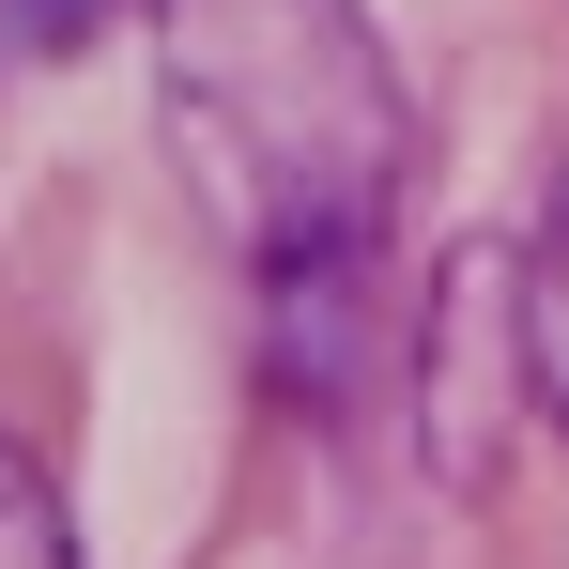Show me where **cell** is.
I'll return each mask as SVG.
<instances>
[{"instance_id": "obj_1", "label": "cell", "mask_w": 569, "mask_h": 569, "mask_svg": "<svg viewBox=\"0 0 569 569\" xmlns=\"http://www.w3.org/2000/svg\"><path fill=\"white\" fill-rule=\"evenodd\" d=\"M154 108H170L200 216L262 278L385 247L416 108H400L370 0H154Z\"/></svg>"}, {"instance_id": "obj_2", "label": "cell", "mask_w": 569, "mask_h": 569, "mask_svg": "<svg viewBox=\"0 0 569 569\" xmlns=\"http://www.w3.org/2000/svg\"><path fill=\"white\" fill-rule=\"evenodd\" d=\"M523 385H539L523 370V247H447V278H431V308H416V447H431L447 492L492 477Z\"/></svg>"}, {"instance_id": "obj_3", "label": "cell", "mask_w": 569, "mask_h": 569, "mask_svg": "<svg viewBox=\"0 0 569 569\" xmlns=\"http://www.w3.org/2000/svg\"><path fill=\"white\" fill-rule=\"evenodd\" d=\"M523 370H539V400L569 431V200H555V231L523 247Z\"/></svg>"}, {"instance_id": "obj_4", "label": "cell", "mask_w": 569, "mask_h": 569, "mask_svg": "<svg viewBox=\"0 0 569 569\" xmlns=\"http://www.w3.org/2000/svg\"><path fill=\"white\" fill-rule=\"evenodd\" d=\"M0 569H93L78 555V523H62V492H47V462L0 431Z\"/></svg>"}, {"instance_id": "obj_5", "label": "cell", "mask_w": 569, "mask_h": 569, "mask_svg": "<svg viewBox=\"0 0 569 569\" xmlns=\"http://www.w3.org/2000/svg\"><path fill=\"white\" fill-rule=\"evenodd\" d=\"M78 16H93V0H16L0 31H16V47H78Z\"/></svg>"}]
</instances>
